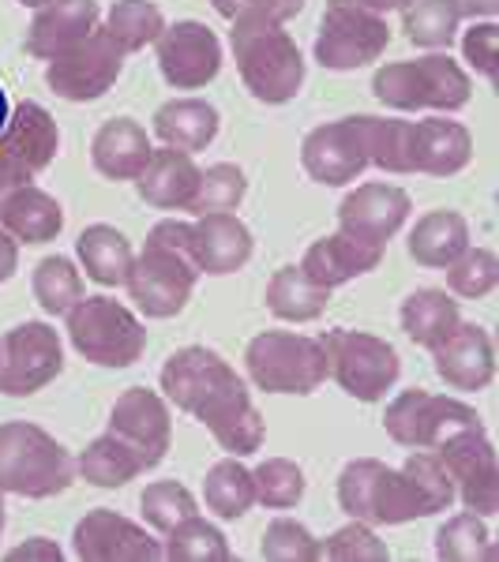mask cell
<instances>
[{
  "label": "cell",
  "instance_id": "cell-1",
  "mask_svg": "<svg viewBox=\"0 0 499 562\" xmlns=\"http://www.w3.org/2000/svg\"><path fill=\"white\" fill-rule=\"evenodd\" d=\"M196 281L199 267L192 259V222L166 217L147 233L143 251L129 267L124 289L147 319H174L192 301Z\"/></svg>",
  "mask_w": 499,
  "mask_h": 562
},
{
  "label": "cell",
  "instance_id": "cell-2",
  "mask_svg": "<svg viewBox=\"0 0 499 562\" xmlns=\"http://www.w3.org/2000/svg\"><path fill=\"white\" fill-rule=\"evenodd\" d=\"M230 23L233 65H237L248 94L263 105L293 102L304 87V57L286 23L259 20V15H237Z\"/></svg>",
  "mask_w": 499,
  "mask_h": 562
},
{
  "label": "cell",
  "instance_id": "cell-3",
  "mask_svg": "<svg viewBox=\"0 0 499 562\" xmlns=\"http://www.w3.org/2000/svg\"><path fill=\"white\" fill-rule=\"evenodd\" d=\"M76 484V458L31 420L0 424V492L53 498Z\"/></svg>",
  "mask_w": 499,
  "mask_h": 562
},
{
  "label": "cell",
  "instance_id": "cell-4",
  "mask_svg": "<svg viewBox=\"0 0 499 562\" xmlns=\"http://www.w3.org/2000/svg\"><path fill=\"white\" fill-rule=\"evenodd\" d=\"M466 68L451 60L447 53H424L417 60H395L372 76V94L387 109L398 113H417V109H435V113H458L469 102Z\"/></svg>",
  "mask_w": 499,
  "mask_h": 562
},
{
  "label": "cell",
  "instance_id": "cell-5",
  "mask_svg": "<svg viewBox=\"0 0 499 562\" xmlns=\"http://www.w3.org/2000/svg\"><path fill=\"white\" fill-rule=\"evenodd\" d=\"M339 506L365 525H406L429 518L421 492L406 469H391L376 458H353L339 473Z\"/></svg>",
  "mask_w": 499,
  "mask_h": 562
},
{
  "label": "cell",
  "instance_id": "cell-6",
  "mask_svg": "<svg viewBox=\"0 0 499 562\" xmlns=\"http://www.w3.org/2000/svg\"><path fill=\"white\" fill-rule=\"evenodd\" d=\"M65 319L71 349L95 368H132L147 349L143 323L113 296H84Z\"/></svg>",
  "mask_w": 499,
  "mask_h": 562
},
{
  "label": "cell",
  "instance_id": "cell-7",
  "mask_svg": "<svg viewBox=\"0 0 499 562\" xmlns=\"http://www.w3.org/2000/svg\"><path fill=\"white\" fill-rule=\"evenodd\" d=\"M248 379L263 394H315L326 383V360L320 338L293 330H263L244 349Z\"/></svg>",
  "mask_w": 499,
  "mask_h": 562
},
{
  "label": "cell",
  "instance_id": "cell-8",
  "mask_svg": "<svg viewBox=\"0 0 499 562\" xmlns=\"http://www.w3.org/2000/svg\"><path fill=\"white\" fill-rule=\"evenodd\" d=\"M320 346L326 360V379H334L353 402H384V394L402 375V360H398L395 346L376 338V334L334 326L320 338Z\"/></svg>",
  "mask_w": 499,
  "mask_h": 562
},
{
  "label": "cell",
  "instance_id": "cell-9",
  "mask_svg": "<svg viewBox=\"0 0 499 562\" xmlns=\"http://www.w3.org/2000/svg\"><path fill=\"white\" fill-rule=\"evenodd\" d=\"M391 45V26L379 12L357 0H326L320 34H315V60L326 71H357L384 57Z\"/></svg>",
  "mask_w": 499,
  "mask_h": 562
},
{
  "label": "cell",
  "instance_id": "cell-10",
  "mask_svg": "<svg viewBox=\"0 0 499 562\" xmlns=\"http://www.w3.org/2000/svg\"><path fill=\"white\" fill-rule=\"evenodd\" d=\"M199 424L214 435V442L233 458H248L263 450V439H267V424H263V413L252 402L244 379L225 364L218 375L211 379V386L192 402V409Z\"/></svg>",
  "mask_w": 499,
  "mask_h": 562
},
{
  "label": "cell",
  "instance_id": "cell-11",
  "mask_svg": "<svg viewBox=\"0 0 499 562\" xmlns=\"http://www.w3.org/2000/svg\"><path fill=\"white\" fill-rule=\"evenodd\" d=\"M384 428L391 435V442L406 450H435L440 442H447L458 431L485 428L474 405L458 402L451 394H429V390L413 386L402 390L384 413Z\"/></svg>",
  "mask_w": 499,
  "mask_h": 562
},
{
  "label": "cell",
  "instance_id": "cell-12",
  "mask_svg": "<svg viewBox=\"0 0 499 562\" xmlns=\"http://www.w3.org/2000/svg\"><path fill=\"white\" fill-rule=\"evenodd\" d=\"M65 371V341L42 319H26L0 338V394L31 397Z\"/></svg>",
  "mask_w": 499,
  "mask_h": 562
},
{
  "label": "cell",
  "instance_id": "cell-13",
  "mask_svg": "<svg viewBox=\"0 0 499 562\" xmlns=\"http://www.w3.org/2000/svg\"><path fill=\"white\" fill-rule=\"evenodd\" d=\"M124 71V53L95 31L90 38L71 45L68 53L45 60V87L65 102H98L113 90V83Z\"/></svg>",
  "mask_w": 499,
  "mask_h": 562
},
{
  "label": "cell",
  "instance_id": "cell-14",
  "mask_svg": "<svg viewBox=\"0 0 499 562\" xmlns=\"http://www.w3.org/2000/svg\"><path fill=\"white\" fill-rule=\"evenodd\" d=\"M435 454H440L443 469L451 473L455 503L480 514V518H492L499 510V465L485 428L451 435L447 442L435 447Z\"/></svg>",
  "mask_w": 499,
  "mask_h": 562
},
{
  "label": "cell",
  "instance_id": "cell-15",
  "mask_svg": "<svg viewBox=\"0 0 499 562\" xmlns=\"http://www.w3.org/2000/svg\"><path fill=\"white\" fill-rule=\"evenodd\" d=\"M158 71L174 90H203L222 71V42L207 23L180 20L154 38Z\"/></svg>",
  "mask_w": 499,
  "mask_h": 562
},
{
  "label": "cell",
  "instance_id": "cell-16",
  "mask_svg": "<svg viewBox=\"0 0 499 562\" xmlns=\"http://www.w3.org/2000/svg\"><path fill=\"white\" fill-rule=\"evenodd\" d=\"M109 431L135 450V458L143 461V469L162 465V458L169 454L174 442V416H169V402L158 390L147 386H129L113 402L109 413Z\"/></svg>",
  "mask_w": 499,
  "mask_h": 562
},
{
  "label": "cell",
  "instance_id": "cell-17",
  "mask_svg": "<svg viewBox=\"0 0 499 562\" xmlns=\"http://www.w3.org/2000/svg\"><path fill=\"white\" fill-rule=\"evenodd\" d=\"M71 551L84 562H154L162 559V540L117 510H87L71 532Z\"/></svg>",
  "mask_w": 499,
  "mask_h": 562
},
{
  "label": "cell",
  "instance_id": "cell-18",
  "mask_svg": "<svg viewBox=\"0 0 499 562\" xmlns=\"http://www.w3.org/2000/svg\"><path fill=\"white\" fill-rule=\"evenodd\" d=\"M301 166L323 188H346L365 173L368 154L353 116H342V121L320 124V128L308 132L301 143Z\"/></svg>",
  "mask_w": 499,
  "mask_h": 562
},
{
  "label": "cell",
  "instance_id": "cell-19",
  "mask_svg": "<svg viewBox=\"0 0 499 562\" xmlns=\"http://www.w3.org/2000/svg\"><path fill=\"white\" fill-rule=\"evenodd\" d=\"M57 147H60V128L49 116V109H42L38 102H20L12 109L4 132H0V161L23 184H31L42 169L53 166Z\"/></svg>",
  "mask_w": 499,
  "mask_h": 562
},
{
  "label": "cell",
  "instance_id": "cell-20",
  "mask_svg": "<svg viewBox=\"0 0 499 562\" xmlns=\"http://www.w3.org/2000/svg\"><path fill=\"white\" fill-rule=\"evenodd\" d=\"M432 368L443 386L477 394L496 379V349L480 323H458L440 346L432 349Z\"/></svg>",
  "mask_w": 499,
  "mask_h": 562
},
{
  "label": "cell",
  "instance_id": "cell-21",
  "mask_svg": "<svg viewBox=\"0 0 499 562\" xmlns=\"http://www.w3.org/2000/svg\"><path fill=\"white\" fill-rule=\"evenodd\" d=\"M413 203L402 188L395 184H357L353 192L339 203V229L353 233V237H365L376 244H387L398 237V229L406 225Z\"/></svg>",
  "mask_w": 499,
  "mask_h": 562
},
{
  "label": "cell",
  "instance_id": "cell-22",
  "mask_svg": "<svg viewBox=\"0 0 499 562\" xmlns=\"http://www.w3.org/2000/svg\"><path fill=\"white\" fill-rule=\"evenodd\" d=\"M252 248H256L252 229L233 211L199 214L192 222V259L199 274H211V278L237 274V270L248 267Z\"/></svg>",
  "mask_w": 499,
  "mask_h": 562
},
{
  "label": "cell",
  "instance_id": "cell-23",
  "mask_svg": "<svg viewBox=\"0 0 499 562\" xmlns=\"http://www.w3.org/2000/svg\"><path fill=\"white\" fill-rule=\"evenodd\" d=\"M384 251H387V244L353 237V233L339 229V233H331V237L315 240L297 267H301L315 285H323L334 293V289L346 285V281L376 270L379 262H384Z\"/></svg>",
  "mask_w": 499,
  "mask_h": 562
},
{
  "label": "cell",
  "instance_id": "cell-24",
  "mask_svg": "<svg viewBox=\"0 0 499 562\" xmlns=\"http://www.w3.org/2000/svg\"><path fill=\"white\" fill-rule=\"evenodd\" d=\"M95 31L98 0H49V4L34 8V20L26 26V53L38 60H53Z\"/></svg>",
  "mask_w": 499,
  "mask_h": 562
},
{
  "label": "cell",
  "instance_id": "cell-25",
  "mask_svg": "<svg viewBox=\"0 0 499 562\" xmlns=\"http://www.w3.org/2000/svg\"><path fill=\"white\" fill-rule=\"evenodd\" d=\"M474 158V135L466 124L447 121V116H429L413 121L410 128V161L413 173L424 177H455Z\"/></svg>",
  "mask_w": 499,
  "mask_h": 562
},
{
  "label": "cell",
  "instance_id": "cell-26",
  "mask_svg": "<svg viewBox=\"0 0 499 562\" xmlns=\"http://www.w3.org/2000/svg\"><path fill=\"white\" fill-rule=\"evenodd\" d=\"M199 184V166L188 150L154 147L143 173L135 177V192L154 211H188Z\"/></svg>",
  "mask_w": 499,
  "mask_h": 562
},
{
  "label": "cell",
  "instance_id": "cell-27",
  "mask_svg": "<svg viewBox=\"0 0 499 562\" xmlns=\"http://www.w3.org/2000/svg\"><path fill=\"white\" fill-rule=\"evenodd\" d=\"M151 135L132 116H113L90 139V161L106 180H135L151 158Z\"/></svg>",
  "mask_w": 499,
  "mask_h": 562
},
{
  "label": "cell",
  "instance_id": "cell-28",
  "mask_svg": "<svg viewBox=\"0 0 499 562\" xmlns=\"http://www.w3.org/2000/svg\"><path fill=\"white\" fill-rule=\"evenodd\" d=\"M0 229L15 244H49L65 229V211L49 192L20 184L0 199Z\"/></svg>",
  "mask_w": 499,
  "mask_h": 562
},
{
  "label": "cell",
  "instance_id": "cell-29",
  "mask_svg": "<svg viewBox=\"0 0 499 562\" xmlns=\"http://www.w3.org/2000/svg\"><path fill=\"white\" fill-rule=\"evenodd\" d=\"M218 124H222V116L203 98H174L154 113V135L162 139V147H177L188 154L211 147Z\"/></svg>",
  "mask_w": 499,
  "mask_h": 562
},
{
  "label": "cell",
  "instance_id": "cell-30",
  "mask_svg": "<svg viewBox=\"0 0 499 562\" xmlns=\"http://www.w3.org/2000/svg\"><path fill=\"white\" fill-rule=\"evenodd\" d=\"M410 259L424 270H443L469 248V222L458 211H429L413 222Z\"/></svg>",
  "mask_w": 499,
  "mask_h": 562
},
{
  "label": "cell",
  "instance_id": "cell-31",
  "mask_svg": "<svg viewBox=\"0 0 499 562\" xmlns=\"http://www.w3.org/2000/svg\"><path fill=\"white\" fill-rule=\"evenodd\" d=\"M76 256L90 281H98V285H106V289H117L129 278L135 251H132V240L124 237L121 229H113V225H106V222H95L79 233Z\"/></svg>",
  "mask_w": 499,
  "mask_h": 562
},
{
  "label": "cell",
  "instance_id": "cell-32",
  "mask_svg": "<svg viewBox=\"0 0 499 562\" xmlns=\"http://www.w3.org/2000/svg\"><path fill=\"white\" fill-rule=\"evenodd\" d=\"M398 323H402L406 338L421 349H435L451 330L462 323L458 301L443 289H413L398 307Z\"/></svg>",
  "mask_w": 499,
  "mask_h": 562
},
{
  "label": "cell",
  "instance_id": "cell-33",
  "mask_svg": "<svg viewBox=\"0 0 499 562\" xmlns=\"http://www.w3.org/2000/svg\"><path fill=\"white\" fill-rule=\"evenodd\" d=\"M225 368L222 352L207 349V346H185L177 349L174 357L162 364V397H166L169 405H177L180 413L192 409V402L199 394H203L207 386H211V379L218 371Z\"/></svg>",
  "mask_w": 499,
  "mask_h": 562
},
{
  "label": "cell",
  "instance_id": "cell-34",
  "mask_svg": "<svg viewBox=\"0 0 499 562\" xmlns=\"http://www.w3.org/2000/svg\"><path fill=\"white\" fill-rule=\"evenodd\" d=\"M331 304V289L315 285L301 267H282L267 281V312L282 323H312Z\"/></svg>",
  "mask_w": 499,
  "mask_h": 562
},
{
  "label": "cell",
  "instance_id": "cell-35",
  "mask_svg": "<svg viewBox=\"0 0 499 562\" xmlns=\"http://www.w3.org/2000/svg\"><path fill=\"white\" fill-rule=\"evenodd\" d=\"M353 124H357L361 143H365L368 166L384 169V173H395V177L413 173V161H410V128H413V121L357 113V116H353Z\"/></svg>",
  "mask_w": 499,
  "mask_h": 562
},
{
  "label": "cell",
  "instance_id": "cell-36",
  "mask_svg": "<svg viewBox=\"0 0 499 562\" xmlns=\"http://www.w3.org/2000/svg\"><path fill=\"white\" fill-rule=\"evenodd\" d=\"M76 473L87 480L90 487H102V492H113V487H124L129 480H135L143 469V461L135 458L132 447H124L113 431L98 435L95 442L76 458Z\"/></svg>",
  "mask_w": 499,
  "mask_h": 562
},
{
  "label": "cell",
  "instance_id": "cell-37",
  "mask_svg": "<svg viewBox=\"0 0 499 562\" xmlns=\"http://www.w3.org/2000/svg\"><path fill=\"white\" fill-rule=\"evenodd\" d=\"M203 503L214 518L237 521L256 506V492H252V469L241 465V458H222L211 465L203 480Z\"/></svg>",
  "mask_w": 499,
  "mask_h": 562
},
{
  "label": "cell",
  "instance_id": "cell-38",
  "mask_svg": "<svg viewBox=\"0 0 499 562\" xmlns=\"http://www.w3.org/2000/svg\"><path fill=\"white\" fill-rule=\"evenodd\" d=\"M162 26H166V15H162L158 4H151V0H117L106 12V26H98V31H102L124 57H132V53L154 45Z\"/></svg>",
  "mask_w": 499,
  "mask_h": 562
},
{
  "label": "cell",
  "instance_id": "cell-39",
  "mask_svg": "<svg viewBox=\"0 0 499 562\" xmlns=\"http://www.w3.org/2000/svg\"><path fill=\"white\" fill-rule=\"evenodd\" d=\"M230 543H225L222 529L207 518H185L169 532H162V559L169 562H230Z\"/></svg>",
  "mask_w": 499,
  "mask_h": 562
},
{
  "label": "cell",
  "instance_id": "cell-40",
  "mask_svg": "<svg viewBox=\"0 0 499 562\" xmlns=\"http://www.w3.org/2000/svg\"><path fill=\"white\" fill-rule=\"evenodd\" d=\"M34 301L45 315H68L71 307L84 301V274L68 256H45L38 267H34L31 278Z\"/></svg>",
  "mask_w": 499,
  "mask_h": 562
},
{
  "label": "cell",
  "instance_id": "cell-41",
  "mask_svg": "<svg viewBox=\"0 0 499 562\" xmlns=\"http://www.w3.org/2000/svg\"><path fill=\"white\" fill-rule=\"evenodd\" d=\"M435 559L443 562H492V532L480 514L462 510L455 518H447L435 532Z\"/></svg>",
  "mask_w": 499,
  "mask_h": 562
},
{
  "label": "cell",
  "instance_id": "cell-42",
  "mask_svg": "<svg viewBox=\"0 0 499 562\" xmlns=\"http://www.w3.org/2000/svg\"><path fill=\"white\" fill-rule=\"evenodd\" d=\"M458 12L451 0H410L402 8V34L429 53H447L458 34Z\"/></svg>",
  "mask_w": 499,
  "mask_h": 562
},
{
  "label": "cell",
  "instance_id": "cell-43",
  "mask_svg": "<svg viewBox=\"0 0 499 562\" xmlns=\"http://www.w3.org/2000/svg\"><path fill=\"white\" fill-rule=\"evenodd\" d=\"M252 492L263 510H289L304 498V469L289 458H263L252 469Z\"/></svg>",
  "mask_w": 499,
  "mask_h": 562
},
{
  "label": "cell",
  "instance_id": "cell-44",
  "mask_svg": "<svg viewBox=\"0 0 499 562\" xmlns=\"http://www.w3.org/2000/svg\"><path fill=\"white\" fill-rule=\"evenodd\" d=\"M248 195V177H244L241 166L233 161H218V166L199 169V184L196 195L188 203V211L196 217L199 214H214V211H237Z\"/></svg>",
  "mask_w": 499,
  "mask_h": 562
},
{
  "label": "cell",
  "instance_id": "cell-45",
  "mask_svg": "<svg viewBox=\"0 0 499 562\" xmlns=\"http://www.w3.org/2000/svg\"><path fill=\"white\" fill-rule=\"evenodd\" d=\"M140 510H143V521H147L154 532H169L174 525L199 514V503L185 484H177V480H154V484L143 487Z\"/></svg>",
  "mask_w": 499,
  "mask_h": 562
},
{
  "label": "cell",
  "instance_id": "cell-46",
  "mask_svg": "<svg viewBox=\"0 0 499 562\" xmlns=\"http://www.w3.org/2000/svg\"><path fill=\"white\" fill-rule=\"evenodd\" d=\"M447 289L451 296H462V301H480V296H488L496 289L499 281V262H496V251L488 248H474L469 244L466 251L447 262Z\"/></svg>",
  "mask_w": 499,
  "mask_h": 562
},
{
  "label": "cell",
  "instance_id": "cell-47",
  "mask_svg": "<svg viewBox=\"0 0 499 562\" xmlns=\"http://www.w3.org/2000/svg\"><path fill=\"white\" fill-rule=\"evenodd\" d=\"M320 559L331 562H387L391 548L376 537V529L357 518H350V525L334 529L331 537L320 540Z\"/></svg>",
  "mask_w": 499,
  "mask_h": 562
},
{
  "label": "cell",
  "instance_id": "cell-48",
  "mask_svg": "<svg viewBox=\"0 0 499 562\" xmlns=\"http://www.w3.org/2000/svg\"><path fill=\"white\" fill-rule=\"evenodd\" d=\"M259 555L267 562H320V540L301 521L275 518L263 529Z\"/></svg>",
  "mask_w": 499,
  "mask_h": 562
},
{
  "label": "cell",
  "instance_id": "cell-49",
  "mask_svg": "<svg viewBox=\"0 0 499 562\" xmlns=\"http://www.w3.org/2000/svg\"><path fill=\"white\" fill-rule=\"evenodd\" d=\"M402 469L410 473L417 492L424 498V506H429V518L455 506V484H451V473L443 469V461L435 450H410V458H406Z\"/></svg>",
  "mask_w": 499,
  "mask_h": 562
},
{
  "label": "cell",
  "instance_id": "cell-50",
  "mask_svg": "<svg viewBox=\"0 0 499 562\" xmlns=\"http://www.w3.org/2000/svg\"><path fill=\"white\" fill-rule=\"evenodd\" d=\"M496 42H499V26L492 20L474 23L462 34V57L469 60V68L477 76H485L488 83H496Z\"/></svg>",
  "mask_w": 499,
  "mask_h": 562
},
{
  "label": "cell",
  "instance_id": "cell-51",
  "mask_svg": "<svg viewBox=\"0 0 499 562\" xmlns=\"http://www.w3.org/2000/svg\"><path fill=\"white\" fill-rule=\"evenodd\" d=\"M214 12L222 20H237V15H259V20L289 23L293 15H301L304 0H211Z\"/></svg>",
  "mask_w": 499,
  "mask_h": 562
},
{
  "label": "cell",
  "instance_id": "cell-52",
  "mask_svg": "<svg viewBox=\"0 0 499 562\" xmlns=\"http://www.w3.org/2000/svg\"><path fill=\"white\" fill-rule=\"evenodd\" d=\"M8 562H26V559H45V562H60V559H65V551H60L57 548V543H53L49 537H31V540H23L20 543V548H12V551H8V555H4Z\"/></svg>",
  "mask_w": 499,
  "mask_h": 562
},
{
  "label": "cell",
  "instance_id": "cell-53",
  "mask_svg": "<svg viewBox=\"0 0 499 562\" xmlns=\"http://www.w3.org/2000/svg\"><path fill=\"white\" fill-rule=\"evenodd\" d=\"M458 20H496L499 0H451Z\"/></svg>",
  "mask_w": 499,
  "mask_h": 562
},
{
  "label": "cell",
  "instance_id": "cell-54",
  "mask_svg": "<svg viewBox=\"0 0 499 562\" xmlns=\"http://www.w3.org/2000/svg\"><path fill=\"white\" fill-rule=\"evenodd\" d=\"M15 267H20V244L8 237L4 229H0V285H4V281L15 274Z\"/></svg>",
  "mask_w": 499,
  "mask_h": 562
},
{
  "label": "cell",
  "instance_id": "cell-55",
  "mask_svg": "<svg viewBox=\"0 0 499 562\" xmlns=\"http://www.w3.org/2000/svg\"><path fill=\"white\" fill-rule=\"evenodd\" d=\"M357 4H365V8H372V12H379V15H387V12H402L410 0H357Z\"/></svg>",
  "mask_w": 499,
  "mask_h": 562
},
{
  "label": "cell",
  "instance_id": "cell-56",
  "mask_svg": "<svg viewBox=\"0 0 499 562\" xmlns=\"http://www.w3.org/2000/svg\"><path fill=\"white\" fill-rule=\"evenodd\" d=\"M20 184H23V180L15 177L12 169L4 166V161H0V199H4L8 192H12V188H20Z\"/></svg>",
  "mask_w": 499,
  "mask_h": 562
},
{
  "label": "cell",
  "instance_id": "cell-57",
  "mask_svg": "<svg viewBox=\"0 0 499 562\" xmlns=\"http://www.w3.org/2000/svg\"><path fill=\"white\" fill-rule=\"evenodd\" d=\"M4 518H8V506H4V492H0V532H4Z\"/></svg>",
  "mask_w": 499,
  "mask_h": 562
},
{
  "label": "cell",
  "instance_id": "cell-58",
  "mask_svg": "<svg viewBox=\"0 0 499 562\" xmlns=\"http://www.w3.org/2000/svg\"><path fill=\"white\" fill-rule=\"evenodd\" d=\"M23 8H42V4H49V0H20Z\"/></svg>",
  "mask_w": 499,
  "mask_h": 562
}]
</instances>
